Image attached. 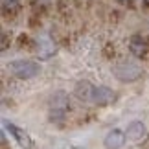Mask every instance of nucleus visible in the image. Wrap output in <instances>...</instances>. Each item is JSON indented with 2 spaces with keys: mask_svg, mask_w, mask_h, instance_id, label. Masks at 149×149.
Here are the masks:
<instances>
[{
  "mask_svg": "<svg viewBox=\"0 0 149 149\" xmlns=\"http://www.w3.org/2000/svg\"><path fill=\"white\" fill-rule=\"evenodd\" d=\"M8 68L11 70V74H13L15 77H19V79H31V77H35L39 70H41V66L37 65L35 61H24V59H20V61H11Z\"/></svg>",
  "mask_w": 149,
  "mask_h": 149,
  "instance_id": "1",
  "label": "nucleus"
},
{
  "mask_svg": "<svg viewBox=\"0 0 149 149\" xmlns=\"http://www.w3.org/2000/svg\"><path fill=\"white\" fill-rule=\"evenodd\" d=\"M4 127H6V131H8V133L13 136V140H15L22 149H31V147H33V140L30 138V134H28L22 127H17L15 123H9V122H4Z\"/></svg>",
  "mask_w": 149,
  "mask_h": 149,
  "instance_id": "2",
  "label": "nucleus"
},
{
  "mask_svg": "<svg viewBox=\"0 0 149 149\" xmlns=\"http://www.w3.org/2000/svg\"><path fill=\"white\" fill-rule=\"evenodd\" d=\"M140 68L136 65H131V63H123V65H120L114 68V76H116L120 81L123 83H133L136 79L140 77Z\"/></svg>",
  "mask_w": 149,
  "mask_h": 149,
  "instance_id": "3",
  "label": "nucleus"
},
{
  "mask_svg": "<svg viewBox=\"0 0 149 149\" xmlns=\"http://www.w3.org/2000/svg\"><path fill=\"white\" fill-rule=\"evenodd\" d=\"M68 109V100L65 98V92H57L52 100V107H50V118L54 122H59V120L65 118V112Z\"/></svg>",
  "mask_w": 149,
  "mask_h": 149,
  "instance_id": "4",
  "label": "nucleus"
},
{
  "mask_svg": "<svg viewBox=\"0 0 149 149\" xmlns=\"http://www.w3.org/2000/svg\"><path fill=\"white\" fill-rule=\"evenodd\" d=\"M125 142H127V136H125L123 131L112 129V131H109L107 136L103 138V147L105 149H122Z\"/></svg>",
  "mask_w": 149,
  "mask_h": 149,
  "instance_id": "5",
  "label": "nucleus"
},
{
  "mask_svg": "<svg viewBox=\"0 0 149 149\" xmlns=\"http://www.w3.org/2000/svg\"><path fill=\"white\" fill-rule=\"evenodd\" d=\"M114 98H116V94H114V90H111L109 87H94L92 90V100L90 103H94V105H109V103H112Z\"/></svg>",
  "mask_w": 149,
  "mask_h": 149,
  "instance_id": "6",
  "label": "nucleus"
},
{
  "mask_svg": "<svg viewBox=\"0 0 149 149\" xmlns=\"http://www.w3.org/2000/svg\"><path fill=\"white\" fill-rule=\"evenodd\" d=\"M125 136L129 142H140L146 136V123L140 120H133L125 129Z\"/></svg>",
  "mask_w": 149,
  "mask_h": 149,
  "instance_id": "7",
  "label": "nucleus"
},
{
  "mask_svg": "<svg viewBox=\"0 0 149 149\" xmlns=\"http://www.w3.org/2000/svg\"><path fill=\"white\" fill-rule=\"evenodd\" d=\"M92 90H94V85H90L88 81H79L76 85L74 94H76V98L81 100V101H90L92 100Z\"/></svg>",
  "mask_w": 149,
  "mask_h": 149,
  "instance_id": "8",
  "label": "nucleus"
},
{
  "mask_svg": "<svg viewBox=\"0 0 149 149\" xmlns=\"http://www.w3.org/2000/svg\"><path fill=\"white\" fill-rule=\"evenodd\" d=\"M129 50H131V54L136 55V57H142V55H146L147 54V42L144 41V39H140V37H133L131 39V42H129Z\"/></svg>",
  "mask_w": 149,
  "mask_h": 149,
  "instance_id": "9",
  "label": "nucleus"
},
{
  "mask_svg": "<svg viewBox=\"0 0 149 149\" xmlns=\"http://www.w3.org/2000/svg\"><path fill=\"white\" fill-rule=\"evenodd\" d=\"M55 44L52 42V41H48V39H42L41 41V44H39V48H37V54H39V57L41 59H50L52 55L55 54Z\"/></svg>",
  "mask_w": 149,
  "mask_h": 149,
  "instance_id": "10",
  "label": "nucleus"
},
{
  "mask_svg": "<svg viewBox=\"0 0 149 149\" xmlns=\"http://www.w3.org/2000/svg\"><path fill=\"white\" fill-rule=\"evenodd\" d=\"M19 4H20V0H4V9L6 11L8 9H17Z\"/></svg>",
  "mask_w": 149,
  "mask_h": 149,
  "instance_id": "11",
  "label": "nucleus"
},
{
  "mask_svg": "<svg viewBox=\"0 0 149 149\" xmlns=\"http://www.w3.org/2000/svg\"><path fill=\"white\" fill-rule=\"evenodd\" d=\"M142 2H144L146 6H149V0H142Z\"/></svg>",
  "mask_w": 149,
  "mask_h": 149,
  "instance_id": "12",
  "label": "nucleus"
},
{
  "mask_svg": "<svg viewBox=\"0 0 149 149\" xmlns=\"http://www.w3.org/2000/svg\"><path fill=\"white\" fill-rule=\"evenodd\" d=\"M70 149H87V147H70Z\"/></svg>",
  "mask_w": 149,
  "mask_h": 149,
  "instance_id": "13",
  "label": "nucleus"
}]
</instances>
